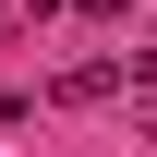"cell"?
Segmentation results:
<instances>
[{"label": "cell", "mask_w": 157, "mask_h": 157, "mask_svg": "<svg viewBox=\"0 0 157 157\" xmlns=\"http://www.w3.org/2000/svg\"><path fill=\"white\" fill-rule=\"evenodd\" d=\"M24 12H60V0H24Z\"/></svg>", "instance_id": "obj_1"}]
</instances>
